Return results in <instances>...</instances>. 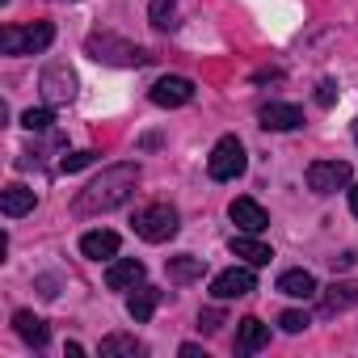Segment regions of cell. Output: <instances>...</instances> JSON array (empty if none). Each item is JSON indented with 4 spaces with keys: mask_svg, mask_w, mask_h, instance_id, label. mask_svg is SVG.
Here are the masks:
<instances>
[{
    "mask_svg": "<svg viewBox=\"0 0 358 358\" xmlns=\"http://www.w3.org/2000/svg\"><path fill=\"white\" fill-rule=\"evenodd\" d=\"M135 182H139V164H110V169H101V177H93V182L76 194L72 211L80 220L85 215H110L135 194Z\"/></svg>",
    "mask_w": 358,
    "mask_h": 358,
    "instance_id": "6da1fadb",
    "label": "cell"
},
{
    "mask_svg": "<svg viewBox=\"0 0 358 358\" xmlns=\"http://www.w3.org/2000/svg\"><path fill=\"white\" fill-rule=\"evenodd\" d=\"M85 51H89L97 64H114V68H143V64H152V55H148L143 47L122 43V38H114V34H89Z\"/></svg>",
    "mask_w": 358,
    "mask_h": 358,
    "instance_id": "7a4b0ae2",
    "label": "cell"
},
{
    "mask_svg": "<svg viewBox=\"0 0 358 358\" xmlns=\"http://www.w3.org/2000/svg\"><path fill=\"white\" fill-rule=\"evenodd\" d=\"M55 43L51 22H30V26H5L0 30V51L5 55H38Z\"/></svg>",
    "mask_w": 358,
    "mask_h": 358,
    "instance_id": "3957f363",
    "label": "cell"
},
{
    "mask_svg": "<svg viewBox=\"0 0 358 358\" xmlns=\"http://www.w3.org/2000/svg\"><path fill=\"white\" fill-rule=\"evenodd\" d=\"M245 143L236 139V135H224L215 148H211V156H207V173H211V182H236V177L245 173Z\"/></svg>",
    "mask_w": 358,
    "mask_h": 358,
    "instance_id": "277c9868",
    "label": "cell"
},
{
    "mask_svg": "<svg viewBox=\"0 0 358 358\" xmlns=\"http://www.w3.org/2000/svg\"><path fill=\"white\" fill-rule=\"evenodd\" d=\"M177 211L169 207V203H152V207H143L139 215H135V232L143 236V241H152V245H164V241H173L177 236Z\"/></svg>",
    "mask_w": 358,
    "mask_h": 358,
    "instance_id": "5b68a950",
    "label": "cell"
},
{
    "mask_svg": "<svg viewBox=\"0 0 358 358\" xmlns=\"http://www.w3.org/2000/svg\"><path fill=\"white\" fill-rule=\"evenodd\" d=\"M350 164L345 160H316V164H308V190L312 194H333V190H341V186H350Z\"/></svg>",
    "mask_w": 358,
    "mask_h": 358,
    "instance_id": "8992f818",
    "label": "cell"
},
{
    "mask_svg": "<svg viewBox=\"0 0 358 358\" xmlns=\"http://www.w3.org/2000/svg\"><path fill=\"white\" fill-rule=\"evenodd\" d=\"M148 97H152V106H164V110L190 106L194 101V80H186V76H164V80H156L148 89Z\"/></svg>",
    "mask_w": 358,
    "mask_h": 358,
    "instance_id": "52a82bcc",
    "label": "cell"
},
{
    "mask_svg": "<svg viewBox=\"0 0 358 358\" xmlns=\"http://www.w3.org/2000/svg\"><path fill=\"white\" fill-rule=\"evenodd\" d=\"M249 291H257L253 266H232V270H224V274L211 278V295H215V299H241V295H249Z\"/></svg>",
    "mask_w": 358,
    "mask_h": 358,
    "instance_id": "ba28073f",
    "label": "cell"
},
{
    "mask_svg": "<svg viewBox=\"0 0 358 358\" xmlns=\"http://www.w3.org/2000/svg\"><path fill=\"white\" fill-rule=\"evenodd\" d=\"M38 89H43V97H47L51 106H64V101H72V97H76V76H72V68H68V64H51V68L43 72Z\"/></svg>",
    "mask_w": 358,
    "mask_h": 358,
    "instance_id": "9c48e42d",
    "label": "cell"
},
{
    "mask_svg": "<svg viewBox=\"0 0 358 358\" xmlns=\"http://www.w3.org/2000/svg\"><path fill=\"white\" fill-rule=\"evenodd\" d=\"M257 118H262L266 131H295V127H303V110L291 106V101H266L257 110Z\"/></svg>",
    "mask_w": 358,
    "mask_h": 358,
    "instance_id": "30bf717a",
    "label": "cell"
},
{
    "mask_svg": "<svg viewBox=\"0 0 358 358\" xmlns=\"http://www.w3.org/2000/svg\"><path fill=\"white\" fill-rule=\"evenodd\" d=\"M139 282H143V262H135V257L110 262V270H106V287L110 291H135Z\"/></svg>",
    "mask_w": 358,
    "mask_h": 358,
    "instance_id": "8fae6325",
    "label": "cell"
},
{
    "mask_svg": "<svg viewBox=\"0 0 358 358\" xmlns=\"http://www.w3.org/2000/svg\"><path fill=\"white\" fill-rule=\"evenodd\" d=\"M228 215H232V224H236L241 232H262V228L270 224L266 207H262V203H253V199H232Z\"/></svg>",
    "mask_w": 358,
    "mask_h": 358,
    "instance_id": "7c38bea8",
    "label": "cell"
},
{
    "mask_svg": "<svg viewBox=\"0 0 358 358\" xmlns=\"http://www.w3.org/2000/svg\"><path fill=\"white\" fill-rule=\"evenodd\" d=\"M80 253H85L89 262H110V257H118V232H110V228L85 232V236H80Z\"/></svg>",
    "mask_w": 358,
    "mask_h": 358,
    "instance_id": "4fadbf2b",
    "label": "cell"
},
{
    "mask_svg": "<svg viewBox=\"0 0 358 358\" xmlns=\"http://www.w3.org/2000/svg\"><path fill=\"white\" fill-rule=\"evenodd\" d=\"M270 345V324H262L257 316H245L236 324V354H257Z\"/></svg>",
    "mask_w": 358,
    "mask_h": 358,
    "instance_id": "5bb4252c",
    "label": "cell"
},
{
    "mask_svg": "<svg viewBox=\"0 0 358 358\" xmlns=\"http://www.w3.org/2000/svg\"><path fill=\"white\" fill-rule=\"evenodd\" d=\"M13 329H17V337L26 341V345H34V350H43L47 341H51V329H47V320H38L34 312H13Z\"/></svg>",
    "mask_w": 358,
    "mask_h": 358,
    "instance_id": "9a60e30c",
    "label": "cell"
},
{
    "mask_svg": "<svg viewBox=\"0 0 358 358\" xmlns=\"http://www.w3.org/2000/svg\"><path fill=\"white\" fill-rule=\"evenodd\" d=\"M34 190H26V186H5L0 190V211H5V220H22V215H30L34 211Z\"/></svg>",
    "mask_w": 358,
    "mask_h": 358,
    "instance_id": "2e32d148",
    "label": "cell"
},
{
    "mask_svg": "<svg viewBox=\"0 0 358 358\" xmlns=\"http://www.w3.org/2000/svg\"><path fill=\"white\" fill-rule=\"evenodd\" d=\"M232 253L236 257H245L249 266H270V245H262L257 241V232H241V236H232Z\"/></svg>",
    "mask_w": 358,
    "mask_h": 358,
    "instance_id": "e0dca14e",
    "label": "cell"
},
{
    "mask_svg": "<svg viewBox=\"0 0 358 358\" xmlns=\"http://www.w3.org/2000/svg\"><path fill=\"white\" fill-rule=\"evenodd\" d=\"M278 291L291 295V299H312V295H320V287H316V278H312L308 270H287V274H278Z\"/></svg>",
    "mask_w": 358,
    "mask_h": 358,
    "instance_id": "ac0fdd59",
    "label": "cell"
},
{
    "mask_svg": "<svg viewBox=\"0 0 358 358\" xmlns=\"http://www.w3.org/2000/svg\"><path fill=\"white\" fill-rule=\"evenodd\" d=\"M358 303V287H350V282H333L324 295H320V312L324 316H337V312H345V308H354Z\"/></svg>",
    "mask_w": 358,
    "mask_h": 358,
    "instance_id": "d6986e66",
    "label": "cell"
},
{
    "mask_svg": "<svg viewBox=\"0 0 358 358\" xmlns=\"http://www.w3.org/2000/svg\"><path fill=\"white\" fill-rule=\"evenodd\" d=\"M160 299H164V291H156V287H139V291L127 299V312H131V320H135V324L152 320V312L160 308Z\"/></svg>",
    "mask_w": 358,
    "mask_h": 358,
    "instance_id": "ffe728a7",
    "label": "cell"
},
{
    "mask_svg": "<svg viewBox=\"0 0 358 358\" xmlns=\"http://www.w3.org/2000/svg\"><path fill=\"white\" fill-rule=\"evenodd\" d=\"M169 282H194V278H203L207 274V262L203 257H190V253H182V257H169Z\"/></svg>",
    "mask_w": 358,
    "mask_h": 358,
    "instance_id": "44dd1931",
    "label": "cell"
},
{
    "mask_svg": "<svg viewBox=\"0 0 358 358\" xmlns=\"http://www.w3.org/2000/svg\"><path fill=\"white\" fill-rule=\"evenodd\" d=\"M135 354H143V345L135 337H127V333L101 337V358H135Z\"/></svg>",
    "mask_w": 358,
    "mask_h": 358,
    "instance_id": "7402d4cb",
    "label": "cell"
},
{
    "mask_svg": "<svg viewBox=\"0 0 358 358\" xmlns=\"http://www.w3.org/2000/svg\"><path fill=\"white\" fill-rule=\"evenodd\" d=\"M173 9H177V0H152L148 22H152L156 30H173Z\"/></svg>",
    "mask_w": 358,
    "mask_h": 358,
    "instance_id": "603a6c76",
    "label": "cell"
},
{
    "mask_svg": "<svg viewBox=\"0 0 358 358\" xmlns=\"http://www.w3.org/2000/svg\"><path fill=\"white\" fill-rule=\"evenodd\" d=\"M51 122H55V118H51V110H47V106H43V110H26V114H22V127H26V131H47Z\"/></svg>",
    "mask_w": 358,
    "mask_h": 358,
    "instance_id": "cb8c5ba5",
    "label": "cell"
},
{
    "mask_svg": "<svg viewBox=\"0 0 358 358\" xmlns=\"http://www.w3.org/2000/svg\"><path fill=\"white\" fill-rule=\"evenodd\" d=\"M93 160H97V152H89V148H85V152H72V156H64V160H59V169H64V173H80V169H89Z\"/></svg>",
    "mask_w": 358,
    "mask_h": 358,
    "instance_id": "d4e9b609",
    "label": "cell"
},
{
    "mask_svg": "<svg viewBox=\"0 0 358 358\" xmlns=\"http://www.w3.org/2000/svg\"><path fill=\"white\" fill-rule=\"evenodd\" d=\"M278 324H282L287 333H303V329L312 324V316H308V312H299V308H291V312H282V316H278Z\"/></svg>",
    "mask_w": 358,
    "mask_h": 358,
    "instance_id": "484cf974",
    "label": "cell"
},
{
    "mask_svg": "<svg viewBox=\"0 0 358 358\" xmlns=\"http://www.w3.org/2000/svg\"><path fill=\"white\" fill-rule=\"evenodd\" d=\"M220 329H224V312H220V308L199 312V333H220Z\"/></svg>",
    "mask_w": 358,
    "mask_h": 358,
    "instance_id": "4316f807",
    "label": "cell"
},
{
    "mask_svg": "<svg viewBox=\"0 0 358 358\" xmlns=\"http://www.w3.org/2000/svg\"><path fill=\"white\" fill-rule=\"evenodd\" d=\"M316 106H320V110L337 106V80H320V85H316Z\"/></svg>",
    "mask_w": 358,
    "mask_h": 358,
    "instance_id": "83f0119b",
    "label": "cell"
},
{
    "mask_svg": "<svg viewBox=\"0 0 358 358\" xmlns=\"http://www.w3.org/2000/svg\"><path fill=\"white\" fill-rule=\"evenodd\" d=\"M345 266H358V253H354V249H350L345 257H333V270H345Z\"/></svg>",
    "mask_w": 358,
    "mask_h": 358,
    "instance_id": "f1b7e54d",
    "label": "cell"
},
{
    "mask_svg": "<svg viewBox=\"0 0 358 358\" xmlns=\"http://www.w3.org/2000/svg\"><path fill=\"white\" fill-rule=\"evenodd\" d=\"M182 358H207V354H203L194 341H186V345H182Z\"/></svg>",
    "mask_w": 358,
    "mask_h": 358,
    "instance_id": "f546056e",
    "label": "cell"
},
{
    "mask_svg": "<svg viewBox=\"0 0 358 358\" xmlns=\"http://www.w3.org/2000/svg\"><path fill=\"white\" fill-rule=\"evenodd\" d=\"M350 211L358 215V182H354V190H350Z\"/></svg>",
    "mask_w": 358,
    "mask_h": 358,
    "instance_id": "4dcf8cb0",
    "label": "cell"
},
{
    "mask_svg": "<svg viewBox=\"0 0 358 358\" xmlns=\"http://www.w3.org/2000/svg\"><path fill=\"white\" fill-rule=\"evenodd\" d=\"M354 139H358V122H354Z\"/></svg>",
    "mask_w": 358,
    "mask_h": 358,
    "instance_id": "1f68e13d",
    "label": "cell"
},
{
    "mask_svg": "<svg viewBox=\"0 0 358 358\" xmlns=\"http://www.w3.org/2000/svg\"><path fill=\"white\" fill-rule=\"evenodd\" d=\"M0 5H9V0H0Z\"/></svg>",
    "mask_w": 358,
    "mask_h": 358,
    "instance_id": "d6a6232c",
    "label": "cell"
}]
</instances>
